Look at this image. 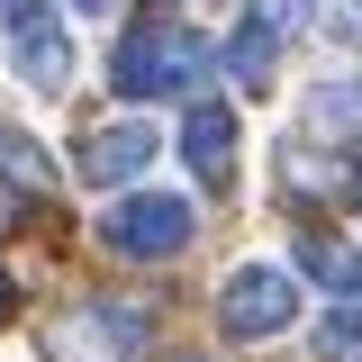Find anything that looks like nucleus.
I'll return each mask as SVG.
<instances>
[{"label": "nucleus", "instance_id": "1", "mask_svg": "<svg viewBox=\"0 0 362 362\" xmlns=\"http://www.w3.org/2000/svg\"><path fill=\"white\" fill-rule=\"evenodd\" d=\"M226 64V45H209L199 28H181V18H145L127 45H118V90L127 100H163V90H199L209 73Z\"/></svg>", "mask_w": 362, "mask_h": 362}, {"label": "nucleus", "instance_id": "7", "mask_svg": "<svg viewBox=\"0 0 362 362\" xmlns=\"http://www.w3.org/2000/svg\"><path fill=\"white\" fill-rule=\"evenodd\" d=\"M181 154H190V173H199V181H226V173H235V118H226L218 100L181 118Z\"/></svg>", "mask_w": 362, "mask_h": 362}, {"label": "nucleus", "instance_id": "12", "mask_svg": "<svg viewBox=\"0 0 362 362\" xmlns=\"http://www.w3.org/2000/svg\"><path fill=\"white\" fill-rule=\"evenodd\" d=\"M354 199H362V173H354Z\"/></svg>", "mask_w": 362, "mask_h": 362}, {"label": "nucleus", "instance_id": "3", "mask_svg": "<svg viewBox=\"0 0 362 362\" xmlns=\"http://www.w3.org/2000/svg\"><path fill=\"white\" fill-rule=\"evenodd\" d=\"M290 317H299V281H290V272H272V263L226 272V290H218V326L235 335V344H263V335H281Z\"/></svg>", "mask_w": 362, "mask_h": 362}, {"label": "nucleus", "instance_id": "5", "mask_svg": "<svg viewBox=\"0 0 362 362\" xmlns=\"http://www.w3.org/2000/svg\"><path fill=\"white\" fill-rule=\"evenodd\" d=\"M308 28V0H254V18L235 28V45H226V73L245 90L272 82V54H281V37H299Z\"/></svg>", "mask_w": 362, "mask_h": 362}, {"label": "nucleus", "instance_id": "10", "mask_svg": "<svg viewBox=\"0 0 362 362\" xmlns=\"http://www.w3.org/2000/svg\"><path fill=\"white\" fill-rule=\"evenodd\" d=\"M28 163H37V145H28V136H9V127H0V173H28Z\"/></svg>", "mask_w": 362, "mask_h": 362}, {"label": "nucleus", "instance_id": "6", "mask_svg": "<svg viewBox=\"0 0 362 362\" xmlns=\"http://www.w3.org/2000/svg\"><path fill=\"white\" fill-rule=\"evenodd\" d=\"M145 163H154V127H100V136H82V163L73 173L90 190H109V181H136Z\"/></svg>", "mask_w": 362, "mask_h": 362}, {"label": "nucleus", "instance_id": "11", "mask_svg": "<svg viewBox=\"0 0 362 362\" xmlns=\"http://www.w3.org/2000/svg\"><path fill=\"white\" fill-rule=\"evenodd\" d=\"M82 9H109V0H82Z\"/></svg>", "mask_w": 362, "mask_h": 362}, {"label": "nucleus", "instance_id": "2", "mask_svg": "<svg viewBox=\"0 0 362 362\" xmlns=\"http://www.w3.org/2000/svg\"><path fill=\"white\" fill-rule=\"evenodd\" d=\"M100 245H109L118 263H173L181 245H190V199L136 190V199H118V209L100 218Z\"/></svg>", "mask_w": 362, "mask_h": 362}, {"label": "nucleus", "instance_id": "4", "mask_svg": "<svg viewBox=\"0 0 362 362\" xmlns=\"http://www.w3.org/2000/svg\"><path fill=\"white\" fill-rule=\"evenodd\" d=\"M0 37H9V64L28 90H64L73 82V45H64V18L37 9V0H0Z\"/></svg>", "mask_w": 362, "mask_h": 362}, {"label": "nucleus", "instance_id": "8", "mask_svg": "<svg viewBox=\"0 0 362 362\" xmlns=\"http://www.w3.org/2000/svg\"><path fill=\"white\" fill-rule=\"evenodd\" d=\"M299 272L326 281L335 299H362V254H354V245H335V235H299Z\"/></svg>", "mask_w": 362, "mask_h": 362}, {"label": "nucleus", "instance_id": "9", "mask_svg": "<svg viewBox=\"0 0 362 362\" xmlns=\"http://www.w3.org/2000/svg\"><path fill=\"white\" fill-rule=\"evenodd\" d=\"M317 362H362V299L317 326Z\"/></svg>", "mask_w": 362, "mask_h": 362}]
</instances>
